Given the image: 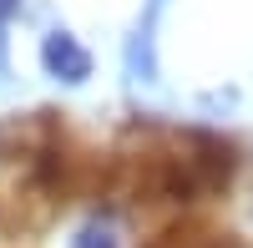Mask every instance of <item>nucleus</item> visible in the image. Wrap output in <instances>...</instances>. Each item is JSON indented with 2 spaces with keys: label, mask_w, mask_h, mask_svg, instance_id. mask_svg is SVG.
Masks as SVG:
<instances>
[{
  "label": "nucleus",
  "mask_w": 253,
  "mask_h": 248,
  "mask_svg": "<svg viewBox=\"0 0 253 248\" xmlns=\"http://www.w3.org/2000/svg\"><path fill=\"white\" fill-rule=\"evenodd\" d=\"M41 66H46L56 81H66V86H81V81L91 76V51L81 46L71 31H51L41 41Z\"/></svg>",
  "instance_id": "1"
},
{
  "label": "nucleus",
  "mask_w": 253,
  "mask_h": 248,
  "mask_svg": "<svg viewBox=\"0 0 253 248\" xmlns=\"http://www.w3.org/2000/svg\"><path fill=\"white\" fill-rule=\"evenodd\" d=\"M147 248H238V243H228L218 233H203V228H167L162 238H152Z\"/></svg>",
  "instance_id": "2"
},
{
  "label": "nucleus",
  "mask_w": 253,
  "mask_h": 248,
  "mask_svg": "<svg viewBox=\"0 0 253 248\" xmlns=\"http://www.w3.org/2000/svg\"><path fill=\"white\" fill-rule=\"evenodd\" d=\"M71 248H122V238H117V228H112L107 218H91L86 228L71 238Z\"/></svg>",
  "instance_id": "3"
},
{
  "label": "nucleus",
  "mask_w": 253,
  "mask_h": 248,
  "mask_svg": "<svg viewBox=\"0 0 253 248\" xmlns=\"http://www.w3.org/2000/svg\"><path fill=\"white\" fill-rule=\"evenodd\" d=\"M15 10H20V0H0V61H5V26Z\"/></svg>",
  "instance_id": "4"
}]
</instances>
